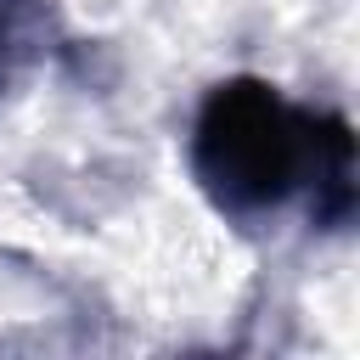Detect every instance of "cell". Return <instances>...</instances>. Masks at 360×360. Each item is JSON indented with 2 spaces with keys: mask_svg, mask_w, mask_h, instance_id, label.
I'll use <instances>...</instances> for the list:
<instances>
[{
  "mask_svg": "<svg viewBox=\"0 0 360 360\" xmlns=\"http://www.w3.org/2000/svg\"><path fill=\"white\" fill-rule=\"evenodd\" d=\"M191 174L225 219L281 214L309 197L315 225L354 219V135L338 112H309L264 79H225L191 124Z\"/></svg>",
  "mask_w": 360,
  "mask_h": 360,
  "instance_id": "cell-1",
  "label": "cell"
},
{
  "mask_svg": "<svg viewBox=\"0 0 360 360\" xmlns=\"http://www.w3.org/2000/svg\"><path fill=\"white\" fill-rule=\"evenodd\" d=\"M17 45H22V34H17V17H11V0H0V84L11 79Z\"/></svg>",
  "mask_w": 360,
  "mask_h": 360,
  "instance_id": "cell-2",
  "label": "cell"
}]
</instances>
